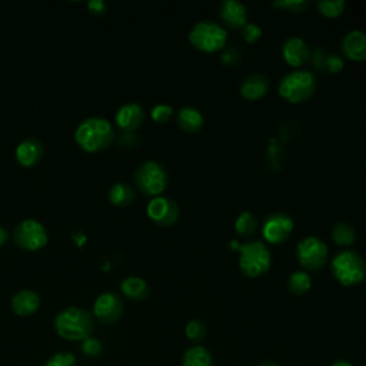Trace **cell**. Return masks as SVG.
<instances>
[{"instance_id": "2", "label": "cell", "mask_w": 366, "mask_h": 366, "mask_svg": "<svg viewBox=\"0 0 366 366\" xmlns=\"http://www.w3.org/2000/svg\"><path fill=\"white\" fill-rule=\"evenodd\" d=\"M229 247L239 252V269L245 276L258 278L271 268L272 255L265 242L248 240L237 243L236 240H230Z\"/></svg>"}, {"instance_id": "22", "label": "cell", "mask_w": 366, "mask_h": 366, "mask_svg": "<svg viewBox=\"0 0 366 366\" xmlns=\"http://www.w3.org/2000/svg\"><path fill=\"white\" fill-rule=\"evenodd\" d=\"M135 199H136V192L128 183L119 182V183L112 185V188L109 189V202L113 206L125 208V206H129L131 203H134Z\"/></svg>"}, {"instance_id": "1", "label": "cell", "mask_w": 366, "mask_h": 366, "mask_svg": "<svg viewBox=\"0 0 366 366\" xmlns=\"http://www.w3.org/2000/svg\"><path fill=\"white\" fill-rule=\"evenodd\" d=\"M75 141L83 152L97 154L112 145L114 131L109 120L103 117H87L77 127Z\"/></svg>"}, {"instance_id": "3", "label": "cell", "mask_w": 366, "mask_h": 366, "mask_svg": "<svg viewBox=\"0 0 366 366\" xmlns=\"http://www.w3.org/2000/svg\"><path fill=\"white\" fill-rule=\"evenodd\" d=\"M93 318L82 308H68L55 319V328L59 336L68 340H85L93 332Z\"/></svg>"}, {"instance_id": "28", "label": "cell", "mask_w": 366, "mask_h": 366, "mask_svg": "<svg viewBox=\"0 0 366 366\" xmlns=\"http://www.w3.org/2000/svg\"><path fill=\"white\" fill-rule=\"evenodd\" d=\"M185 335L186 338L193 342V343H200L202 340H205L206 335H208V328L205 325L203 321L200 319H192L186 323L185 326Z\"/></svg>"}, {"instance_id": "26", "label": "cell", "mask_w": 366, "mask_h": 366, "mask_svg": "<svg viewBox=\"0 0 366 366\" xmlns=\"http://www.w3.org/2000/svg\"><path fill=\"white\" fill-rule=\"evenodd\" d=\"M311 286H312V279L309 274L305 271H296L288 279V289L296 296L308 294Z\"/></svg>"}, {"instance_id": "20", "label": "cell", "mask_w": 366, "mask_h": 366, "mask_svg": "<svg viewBox=\"0 0 366 366\" xmlns=\"http://www.w3.org/2000/svg\"><path fill=\"white\" fill-rule=\"evenodd\" d=\"M176 122L182 131L188 134H196L203 128L205 117L199 109L193 106H182L178 110Z\"/></svg>"}, {"instance_id": "4", "label": "cell", "mask_w": 366, "mask_h": 366, "mask_svg": "<svg viewBox=\"0 0 366 366\" xmlns=\"http://www.w3.org/2000/svg\"><path fill=\"white\" fill-rule=\"evenodd\" d=\"M330 271L333 278L343 286H355L366 278V261L353 249L338 252L332 262Z\"/></svg>"}, {"instance_id": "8", "label": "cell", "mask_w": 366, "mask_h": 366, "mask_svg": "<svg viewBox=\"0 0 366 366\" xmlns=\"http://www.w3.org/2000/svg\"><path fill=\"white\" fill-rule=\"evenodd\" d=\"M14 240L21 249L38 252L48 245L49 235L43 223L35 219H26L15 227Z\"/></svg>"}, {"instance_id": "10", "label": "cell", "mask_w": 366, "mask_h": 366, "mask_svg": "<svg viewBox=\"0 0 366 366\" xmlns=\"http://www.w3.org/2000/svg\"><path fill=\"white\" fill-rule=\"evenodd\" d=\"M294 220L288 213L274 212L265 217L262 225V236L267 242L278 245L285 242L294 232Z\"/></svg>"}, {"instance_id": "18", "label": "cell", "mask_w": 366, "mask_h": 366, "mask_svg": "<svg viewBox=\"0 0 366 366\" xmlns=\"http://www.w3.org/2000/svg\"><path fill=\"white\" fill-rule=\"evenodd\" d=\"M269 77L264 73H251L240 82V95L248 100H258L264 97L269 89Z\"/></svg>"}, {"instance_id": "39", "label": "cell", "mask_w": 366, "mask_h": 366, "mask_svg": "<svg viewBox=\"0 0 366 366\" xmlns=\"http://www.w3.org/2000/svg\"><path fill=\"white\" fill-rule=\"evenodd\" d=\"M258 366H279V365L274 360H265V362H261Z\"/></svg>"}, {"instance_id": "25", "label": "cell", "mask_w": 366, "mask_h": 366, "mask_svg": "<svg viewBox=\"0 0 366 366\" xmlns=\"http://www.w3.org/2000/svg\"><path fill=\"white\" fill-rule=\"evenodd\" d=\"M332 239L339 247H350L356 240V232L352 225L339 222L332 227Z\"/></svg>"}, {"instance_id": "37", "label": "cell", "mask_w": 366, "mask_h": 366, "mask_svg": "<svg viewBox=\"0 0 366 366\" xmlns=\"http://www.w3.org/2000/svg\"><path fill=\"white\" fill-rule=\"evenodd\" d=\"M8 237H9V233L6 232V229L0 226V247H4V245H5L6 240H8Z\"/></svg>"}, {"instance_id": "24", "label": "cell", "mask_w": 366, "mask_h": 366, "mask_svg": "<svg viewBox=\"0 0 366 366\" xmlns=\"http://www.w3.org/2000/svg\"><path fill=\"white\" fill-rule=\"evenodd\" d=\"M258 226H259V222L257 215L249 210L239 213L235 222V229L237 235L242 237H251L258 230Z\"/></svg>"}, {"instance_id": "31", "label": "cell", "mask_w": 366, "mask_h": 366, "mask_svg": "<svg viewBox=\"0 0 366 366\" xmlns=\"http://www.w3.org/2000/svg\"><path fill=\"white\" fill-rule=\"evenodd\" d=\"M343 66H345V62H343L342 56H339L336 53L325 55L322 69L326 70L328 73H338V72H340L343 69Z\"/></svg>"}, {"instance_id": "14", "label": "cell", "mask_w": 366, "mask_h": 366, "mask_svg": "<svg viewBox=\"0 0 366 366\" xmlns=\"http://www.w3.org/2000/svg\"><path fill=\"white\" fill-rule=\"evenodd\" d=\"M311 49L306 41L299 36L288 38L282 45V56L292 68H301L311 60Z\"/></svg>"}, {"instance_id": "30", "label": "cell", "mask_w": 366, "mask_h": 366, "mask_svg": "<svg viewBox=\"0 0 366 366\" xmlns=\"http://www.w3.org/2000/svg\"><path fill=\"white\" fill-rule=\"evenodd\" d=\"M173 113H175L173 107L168 103H158L151 110V116L156 124H166V122L171 120Z\"/></svg>"}, {"instance_id": "5", "label": "cell", "mask_w": 366, "mask_h": 366, "mask_svg": "<svg viewBox=\"0 0 366 366\" xmlns=\"http://www.w3.org/2000/svg\"><path fill=\"white\" fill-rule=\"evenodd\" d=\"M279 95L291 103H303L316 92V77L311 70L295 69L286 73L278 86Z\"/></svg>"}, {"instance_id": "35", "label": "cell", "mask_w": 366, "mask_h": 366, "mask_svg": "<svg viewBox=\"0 0 366 366\" xmlns=\"http://www.w3.org/2000/svg\"><path fill=\"white\" fill-rule=\"evenodd\" d=\"M82 350L89 356H96L102 352V343L95 338H87L82 343Z\"/></svg>"}, {"instance_id": "11", "label": "cell", "mask_w": 366, "mask_h": 366, "mask_svg": "<svg viewBox=\"0 0 366 366\" xmlns=\"http://www.w3.org/2000/svg\"><path fill=\"white\" fill-rule=\"evenodd\" d=\"M146 213L149 219L158 226H171L178 222L181 216V209L175 200L166 196L152 198L146 206Z\"/></svg>"}, {"instance_id": "13", "label": "cell", "mask_w": 366, "mask_h": 366, "mask_svg": "<svg viewBox=\"0 0 366 366\" xmlns=\"http://www.w3.org/2000/svg\"><path fill=\"white\" fill-rule=\"evenodd\" d=\"M116 125L125 131L127 134H132L138 131L145 122V110L139 103L131 102L120 106L114 114Z\"/></svg>"}, {"instance_id": "12", "label": "cell", "mask_w": 366, "mask_h": 366, "mask_svg": "<svg viewBox=\"0 0 366 366\" xmlns=\"http://www.w3.org/2000/svg\"><path fill=\"white\" fill-rule=\"evenodd\" d=\"M124 301L114 292H103L93 305V315L106 325L114 323L124 313Z\"/></svg>"}, {"instance_id": "16", "label": "cell", "mask_w": 366, "mask_h": 366, "mask_svg": "<svg viewBox=\"0 0 366 366\" xmlns=\"http://www.w3.org/2000/svg\"><path fill=\"white\" fill-rule=\"evenodd\" d=\"M45 155L43 144L36 138H28L22 141L15 152L16 161L23 168H33L36 166Z\"/></svg>"}, {"instance_id": "21", "label": "cell", "mask_w": 366, "mask_h": 366, "mask_svg": "<svg viewBox=\"0 0 366 366\" xmlns=\"http://www.w3.org/2000/svg\"><path fill=\"white\" fill-rule=\"evenodd\" d=\"M120 289H122V294H124L127 298L136 302L145 301L151 295L149 284L139 276H129L124 279L120 284Z\"/></svg>"}, {"instance_id": "34", "label": "cell", "mask_w": 366, "mask_h": 366, "mask_svg": "<svg viewBox=\"0 0 366 366\" xmlns=\"http://www.w3.org/2000/svg\"><path fill=\"white\" fill-rule=\"evenodd\" d=\"M239 60H240V52H239V49H236V48H225V49L222 50L220 62H222L223 65H227V66L236 65V63H239Z\"/></svg>"}, {"instance_id": "27", "label": "cell", "mask_w": 366, "mask_h": 366, "mask_svg": "<svg viewBox=\"0 0 366 366\" xmlns=\"http://www.w3.org/2000/svg\"><path fill=\"white\" fill-rule=\"evenodd\" d=\"M316 8L326 18H338L343 14L346 4L345 0H319Z\"/></svg>"}, {"instance_id": "36", "label": "cell", "mask_w": 366, "mask_h": 366, "mask_svg": "<svg viewBox=\"0 0 366 366\" xmlns=\"http://www.w3.org/2000/svg\"><path fill=\"white\" fill-rule=\"evenodd\" d=\"M87 9L93 15H103L106 12V4L103 0H90L87 4Z\"/></svg>"}, {"instance_id": "7", "label": "cell", "mask_w": 366, "mask_h": 366, "mask_svg": "<svg viewBox=\"0 0 366 366\" xmlns=\"http://www.w3.org/2000/svg\"><path fill=\"white\" fill-rule=\"evenodd\" d=\"M134 181L141 193L156 198L166 190L169 176L163 165L156 161H146L136 168Z\"/></svg>"}, {"instance_id": "32", "label": "cell", "mask_w": 366, "mask_h": 366, "mask_svg": "<svg viewBox=\"0 0 366 366\" xmlns=\"http://www.w3.org/2000/svg\"><path fill=\"white\" fill-rule=\"evenodd\" d=\"M262 36V28L257 23H247L242 28V38L248 43H255Z\"/></svg>"}, {"instance_id": "19", "label": "cell", "mask_w": 366, "mask_h": 366, "mask_svg": "<svg viewBox=\"0 0 366 366\" xmlns=\"http://www.w3.org/2000/svg\"><path fill=\"white\" fill-rule=\"evenodd\" d=\"M12 311L19 316H31L33 315L41 306V298L36 292L25 289L14 295L11 301Z\"/></svg>"}, {"instance_id": "9", "label": "cell", "mask_w": 366, "mask_h": 366, "mask_svg": "<svg viewBox=\"0 0 366 366\" xmlns=\"http://www.w3.org/2000/svg\"><path fill=\"white\" fill-rule=\"evenodd\" d=\"M328 245L318 236H306L296 245V259L306 271H321L328 261Z\"/></svg>"}, {"instance_id": "33", "label": "cell", "mask_w": 366, "mask_h": 366, "mask_svg": "<svg viewBox=\"0 0 366 366\" xmlns=\"http://www.w3.org/2000/svg\"><path fill=\"white\" fill-rule=\"evenodd\" d=\"M45 366H76V357L72 353H58Z\"/></svg>"}, {"instance_id": "6", "label": "cell", "mask_w": 366, "mask_h": 366, "mask_svg": "<svg viewBox=\"0 0 366 366\" xmlns=\"http://www.w3.org/2000/svg\"><path fill=\"white\" fill-rule=\"evenodd\" d=\"M189 42L198 50L213 53L225 49L227 42V32L220 23L200 21L192 26L189 32Z\"/></svg>"}, {"instance_id": "15", "label": "cell", "mask_w": 366, "mask_h": 366, "mask_svg": "<svg viewBox=\"0 0 366 366\" xmlns=\"http://www.w3.org/2000/svg\"><path fill=\"white\" fill-rule=\"evenodd\" d=\"M219 16L226 26L242 29L248 23V8L239 0H223L219 5Z\"/></svg>"}, {"instance_id": "38", "label": "cell", "mask_w": 366, "mask_h": 366, "mask_svg": "<svg viewBox=\"0 0 366 366\" xmlns=\"http://www.w3.org/2000/svg\"><path fill=\"white\" fill-rule=\"evenodd\" d=\"M332 366H353L350 362H348V360H343V359H339V360H336V362H333L332 363Z\"/></svg>"}, {"instance_id": "23", "label": "cell", "mask_w": 366, "mask_h": 366, "mask_svg": "<svg viewBox=\"0 0 366 366\" xmlns=\"http://www.w3.org/2000/svg\"><path fill=\"white\" fill-rule=\"evenodd\" d=\"M182 366H213V359L205 346L195 345L183 353Z\"/></svg>"}, {"instance_id": "29", "label": "cell", "mask_w": 366, "mask_h": 366, "mask_svg": "<svg viewBox=\"0 0 366 366\" xmlns=\"http://www.w3.org/2000/svg\"><path fill=\"white\" fill-rule=\"evenodd\" d=\"M274 6L298 15L305 12L311 6V0H275Z\"/></svg>"}, {"instance_id": "17", "label": "cell", "mask_w": 366, "mask_h": 366, "mask_svg": "<svg viewBox=\"0 0 366 366\" xmlns=\"http://www.w3.org/2000/svg\"><path fill=\"white\" fill-rule=\"evenodd\" d=\"M343 55L355 62L366 60V32L355 29L345 35L342 39Z\"/></svg>"}]
</instances>
